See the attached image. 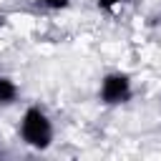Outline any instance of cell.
Returning a JSON list of instances; mask_svg holds the SVG:
<instances>
[{
    "mask_svg": "<svg viewBox=\"0 0 161 161\" xmlns=\"http://www.w3.org/2000/svg\"><path fill=\"white\" fill-rule=\"evenodd\" d=\"M96 3H98V8H103V10H113L121 0H96Z\"/></svg>",
    "mask_w": 161,
    "mask_h": 161,
    "instance_id": "5",
    "label": "cell"
},
{
    "mask_svg": "<svg viewBox=\"0 0 161 161\" xmlns=\"http://www.w3.org/2000/svg\"><path fill=\"white\" fill-rule=\"evenodd\" d=\"M48 8H53V10H60V8H68V3L70 0H43Z\"/></svg>",
    "mask_w": 161,
    "mask_h": 161,
    "instance_id": "4",
    "label": "cell"
},
{
    "mask_svg": "<svg viewBox=\"0 0 161 161\" xmlns=\"http://www.w3.org/2000/svg\"><path fill=\"white\" fill-rule=\"evenodd\" d=\"M131 98V80L126 73H108L101 83V101L106 106L126 103Z\"/></svg>",
    "mask_w": 161,
    "mask_h": 161,
    "instance_id": "2",
    "label": "cell"
},
{
    "mask_svg": "<svg viewBox=\"0 0 161 161\" xmlns=\"http://www.w3.org/2000/svg\"><path fill=\"white\" fill-rule=\"evenodd\" d=\"M20 136L28 146L33 148H48L50 141H53V126L48 121V116L40 111V108H28L23 113V121H20Z\"/></svg>",
    "mask_w": 161,
    "mask_h": 161,
    "instance_id": "1",
    "label": "cell"
},
{
    "mask_svg": "<svg viewBox=\"0 0 161 161\" xmlns=\"http://www.w3.org/2000/svg\"><path fill=\"white\" fill-rule=\"evenodd\" d=\"M15 98H18V86L10 78L0 75V106H10L15 103Z\"/></svg>",
    "mask_w": 161,
    "mask_h": 161,
    "instance_id": "3",
    "label": "cell"
}]
</instances>
